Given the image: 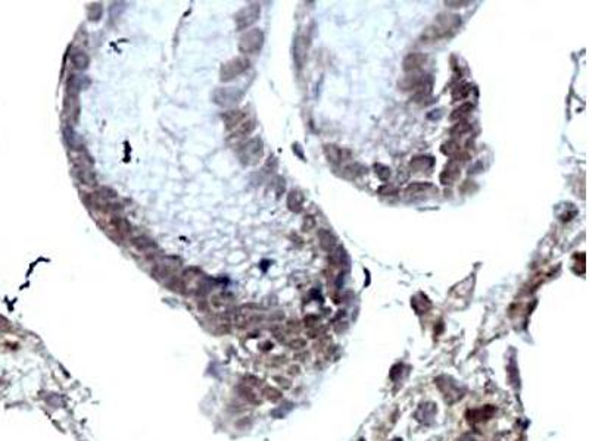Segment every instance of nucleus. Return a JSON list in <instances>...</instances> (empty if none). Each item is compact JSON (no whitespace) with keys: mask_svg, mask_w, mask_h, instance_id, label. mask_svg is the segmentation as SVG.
Listing matches in <instances>:
<instances>
[{"mask_svg":"<svg viewBox=\"0 0 589 441\" xmlns=\"http://www.w3.org/2000/svg\"><path fill=\"white\" fill-rule=\"evenodd\" d=\"M461 24L458 16L454 15H441L433 25H430L424 33H423V40L433 41L448 36L449 31H454L458 25Z\"/></svg>","mask_w":589,"mask_h":441,"instance_id":"obj_1","label":"nucleus"},{"mask_svg":"<svg viewBox=\"0 0 589 441\" xmlns=\"http://www.w3.org/2000/svg\"><path fill=\"white\" fill-rule=\"evenodd\" d=\"M264 41V36L259 30H252L246 33L240 40V50L243 53H255L261 49Z\"/></svg>","mask_w":589,"mask_h":441,"instance_id":"obj_2","label":"nucleus"},{"mask_svg":"<svg viewBox=\"0 0 589 441\" xmlns=\"http://www.w3.org/2000/svg\"><path fill=\"white\" fill-rule=\"evenodd\" d=\"M248 65H249V62H248L246 59H242V58L233 59L231 62H228V63H225V65L222 66V69H221V78L224 81L231 80V78L237 77L239 74L245 72L246 68H248Z\"/></svg>","mask_w":589,"mask_h":441,"instance_id":"obj_3","label":"nucleus"},{"mask_svg":"<svg viewBox=\"0 0 589 441\" xmlns=\"http://www.w3.org/2000/svg\"><path fill=\"white\" fill-rule=\"evenodd\" d=\"M262 155V147L259 140L248 141L242 149V161L245 163H256Z\"/></svg>","mask_w":589,"mask_h":441,"instance_id":"obj_4","label":"nucleus"},{"mask_svg":"<svg viewBox=\"0 0 589 441\" xmlns=\"http://www.w3.org/2000/svg\"><path fill=\"white\" fill-rule=\"evenodd\" d=\"M258 15H259V6H258V4H251V6L245 7V9L240 10V13L236 16L237 27H239L240 30L249 27L251 24H253V22L256 21Z\"/></svg>","mask_w":589,"mask_h":441,"instance_id":"obj_5","label":"nucleus"},{"mask_svg":"<svg viewBox=\"0 0 589 441\" xmlns=\"http://www.w3.org/2000/svg\"><path fill=\"white\" fill-rule=\"evenodd\" d=\"M424 62H426V56H423L420 53H411L404 61V68L408 72H411V71L414 72V71L420 69L421 66L424 65Z\"/></svg>","mask_w":589,"mask_h":441,"instance_id":"obj_6","label":"nucleus"},{"mask_svg":"<svg viewBox=\"0 0 589 441\" xmlns=\"http://www.w3.org/2000/svg\"><path fill=\"white\" fill-rule=\"evenodd\" d=\"M240 93L236 90H218L215 94V99L220 105H230V103H236L239 99Z\"/></svg>","mask_w":589,"mask_h":441,"instance_id":"obj_7","label":"nucleus"},{"mask_svg":"<svg viewBox=\"0 0 589 441\" xmlns=\"http://www.w3.org/2000/svg\"><path fill=\"white\" fill-rule=\"evenodd\" d=\"M77 177H78V180H80L83 184H85V186H94V184H96V178H94L93 171H90V169L85 168V166H80V168L77 169Z\"/></svg>","mask_w":589,"mask_h":441,"instance_id":"obj_8","label":"nucleus"},{"mask_svg":"<svg viewBox=\"0 0 589 441\" xmlns=\"http://www.w3.org/2000/svg\"><path fill=\"white\" fill-rule=\"evenodd\" d=\"M71 61H73V65H74L77 69H80V71H83V69H85V68L88 66V56L85 55L84 52H75V53H73Z\"/></svg>","mask_w":589,"mask_h":441,"instance_id":"obj_9","label":"nucleus"},{"mask_svg":"<svg viewBox=\"0 0 589 441\" xmlns=\"http://www.w3.org/2000/svg\"><path fill=\"white\" fill-rule=\"evenodd\" d=\"M457 177H458V168H457L454 163H451V165H448V166L445 168V171H443L441 180H442L443 184H451Z\"/></svg>","mask_w":589,"mask_h":441,"instance_id":"obj_10","label":"nucleus"},{"mask_svg":"<svg viewBox=\"0 0 589 441\" xmlns=\"http://www.w3.org/2000/svg\"><path fill=\"white\" fill-rule=\"evenodd\" d=\"M65 138L67 143L71 149H81V144L78 143V135L73 131V128H65Z\"/></svg>","mask_w":589,"mask_h":441,"instance_id":"obj_11","label":"nucleus"},{"mask_svg":"<svg viewBox=\"0 0 589 441\" xmlns=\"http://www.w3.org/2000/svg\"><path fill=\"white\" fill-rule=\"evenodd\" d=\"M302 200H303V197H302V194H300V193H297V191H292V193H291V196H289V207H291L292 210H294V212L300 210Z\"/></svg>","mask_w":589,"mask_h":441,"instance_id":"obj_12","label":"nucleus"},{"mask_svg":"<svg viewBox=\"0 0 589 441\" xmlns=\"http://www.w3.org/2000/svg\"><path fill=\"white\" fill-rule=\"evenodd\" d=\"M326 153H327L330 161L336 162L342 159V150L339 147H336V146H326Z\"/></svg>","mask_w":589,"mask_h":441,"instance_id":"obj_13","label":"nucleus"},{"mask_svg":"<svg viewBox=\"0 0 589 441\" xmlns=\"http://www.w3.org/2000/svg\"><path fill=\"white\" fill-rule=\"evenodd\" d=\"M460 152V147H458V144L455 143V141H449V143H446L445 146H443V153H446V155H449V156H454L455 153H458Z\"/></svg>","mask_w":589,"mask_h":441,"instance_id":"obj_14","label":"nucleus"},{"mask_svg":"<svg viewBox=\"0 0 589 441\" xmlns=\"http://www.w3.org/2000/svg\"><path fill=\"white\" fill-rule=\"evenodd\" d=\"M473 109V106L470 105V103H467V105H463L461 108H458L457 111H455V114H452V120H457V118H463V117H465L467 114H468V111H471Z\"/></svg>","mask_w":589,"mask_h":441,"instance_id":"obj_15","label":"nucleus"},{"mask_svg":"<svg viewBox=\"0 0 589 441\" xmlns=\"http://www.w3.org/2000/svg\"><path fill=\"white\" fill-rule=\"evenodd\" d=\"M134 246L143 250V249H149V247H152V246H155V244L152 243V240H149V239H146V237H139V239L134 240Z\"/></svg>","mask_w":589,"mask_h":441,"instance_id":"obj_16","label":"nucleus"},{"mask_svg":"<svg viewBox=\"0 0 589 441\" xmlns=\"http://www.w3.org/2000/svg\"><path fill=\"white\" fill-rule=\"evenodd\" d=\"M376 169H380V171H376V174L379 175L381 180H386L387 177H390V169L389 168H386L383 165H376Z\"/></svg>","mask_w":589,"mask_h":441,"instance_id":"obj_17","label":"nucleus"},{"mask_svg":"<svg viewBox=\"0 0 589 441\" xmlns=\"http://www.w3.org/2000/svg\"><path fill=\"white\" fill-rule=\"evenodd\" d=\"M99 193H100L99 196L103 197V199H114V197H115V191H112V190H109V189H106V187L100 189Z\"/></svg>","mask_w":589,"mask_h":441,"instance_id":"obj_18","label":"nucleus"}]
</instances>
